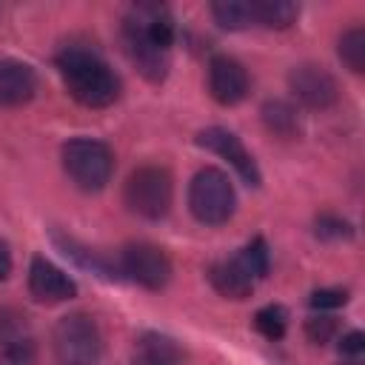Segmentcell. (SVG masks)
<instances>
[{
  "mask_svg": "<svg viewBox=\"0 0 365 365\" xmlns=\"http://www.w3.org/2000/svg\"><path fill=\"white\" fill-rule=\"evenodd\" d=\"M174 17L160 3H137L123 20V46L148 83H163L171 68Z\"/></svg>",
  "mask_w": 365,
  "mask_h": 365,
  "instance_id": "cell-1",
  "label": "cell"
},
{
  "mask_svg": "<svg viewBox=\"0 0 365 365\" xmlns=\"http://www.w3.org/2000/svg\"><path fill=\"white\" fill-rule=\"evenodd\" d=\"M57 71L68 94L86 108H106L120 97V77L88 46H66L57 54Z\"/></svg>",
  "mask_w": 365,
  "mask_h": 365,
  "instance_id": "cell-2",
  "label": "cell"
},
{
  "mask_svg": "<svg viewBox=\"0 0 365 365\" xmlns=\"http://www.w3.org/2000/svg\"><path fill=\"white\" fill-rule=\"evenodd\" d=\"M174 200V180L163 165H140L123 185V202L143 220H163Z\"/></svg>",
  "mask_w": 365,
  "mask_h": 365,
  "instance_id": "cell-3",
  "label": "cell"
},
{
  "mask_svg": "<svg viewBox=\"0 0 365 365\" xmlns=\"http://www.w3.org/2000/svg\"><path fill=\"white\" fill-rule=\"evenodd\" d=\"M188 208L194 220L202 225L228 222L237 208V194H234L231 180L214 165L200 168L188 185Z\"/></svg>",
  "mask_w": 365,
  "mask_h": 365,
  "instance_id": "cell-4",
  "label": "cell"
},
{
  "mask_svg": "<svg viewBox=\"0 0 365 365\" xmlns=\"http://www.w3.org/2000/svg\"><path fill=\"white\" fill-rule=\"evenodd\" d=\"M63 168L83 191H100L114 174V151L91 137H74L63 145Z\"/></svg>",
  "mask_w": 365,
  "mask_h": 365,
  "instance_id": "cell-5",
  "label": "cell"
},
{
  "mask_svg": "<svg viewBox=\"0 0 365 365\" xmlns=\"http://www.w3.org/2000/svg\"><path fill=\"white\" fill-rule=\"evenodd\" d=\"M51 345L60 365H97L103 356V334L88 314H68L54 325Z\"/></svg>",
  "mask_w": 365,
  "mask_h": 365,
  "instance_id": "cell-6",
  "label": "cell"
},
{
  "mask_svg": "<svg viewBox=\"0 0 365 365\" xmlns=\"http://www.w3.org/2000/svg\"><path fill=\"white\" fill-rule=\"evenodd\" d=\"M120 274L148 291H160L171 279V259L160 245L128 242L120 251Z\"/></svg>",
  "mask_w": 365,
  "mask_h": 365,
  "instance_id": "cell-7",
  "label": "cell"
},
{
  "mask_svg": "<svg viewBox=\"0 0 365 365\" xmlns=\"http://www.w3.org/2000/svg\"><path fill=\"white\" fill-rule=\"evenodd\" d=\"M288 88L291 94L314 111L331 108L339 100V86L334 80V74L317 63H299L288 71Z\"/></svg>",
  "mask_w": 365,
  "mask_h": 365,
  "instance_id": "cell-8",
  "label": "cell"
},
{
  "mask_svg": "<svg viewBox=\"0 0 365 365\" xmlns=\"http://www.w3.org/2000/svg\"><path fill=\"white\" fill-rule=\"evenodd\" d=\"M197 145L214 151L217 157L228 160L234 165V171L248 182V185H259L262 182V174H259V165L257 160L251 157V151L242 145V140L228 131V128H220V125H211V128H202L197 134Z\"/></svg>",
  "mask_w": 365,
  "mask_h": 365,
  "instance_id": "cell-9",
  "label": "cell"
},
{
  "mask_svg": "<svg viewBox=\"0 0 365 365\" xmlns=\"http://www.w3.org/2000/svg\"><path fill=\"white\" fill-rule=\"evenodd\" d=\"M251 80L240 60L228 54H217L208 63V91L220 106H237L248 97Z\"/></svg>",
  "mask_w": 365,
  "mask_h": 365,
  "instance_id": "cell-10",
  "label": "cell"
},
{
  "mask_svg": "<svg viewBox=\"0 0 365 365\" xmlns=\"http://www.w3.org/2000/svg\"><path fill=\"white\" fill-rule=\"evenodd\" d=\"M29 294L40 305H57L77 294L74 279L46 257H34L29 265Z\"/></svg>",
  "mask_w": 365,
  "mask_h": 365,
  "instance_id": "cell-11",
  "label": "cell"
},
{
  "mask_svg": "<svg viewBox=\"0 0 365 365\" xmlns=\"http://www.w3.org/2000/svg\"><path fill=\"white\" fill-rule=\"evenodd\" d=\"M37 91V74L20 60H0V108L26 106Z\"/></svg>",
  "mask_w": 365,
  "mask_h": 365,
  "instance_id": "cell-12",
  "label": "cell"
},
{
  "mask_svg": "<svg viewBox=\"0 0 365 365\" xmlns=\"http://www.w3.org/2000/svg\"><path fill=\"white\" fill-rule=\"evenodd\" d=\"M0 348L3 356L31 362L34 359V336L29 328L26 314L17 308H0Z\"/></svg>",
  "mask_w": 365,
  "mask_h": 365,
  "instance_id": "cell-13",
  "label": "cell"
},
{
  "mask_svg": "<svg viewBox=\"0 0 365 365\" xmlns=\"http://www.w3.org/2000/svg\"><path fill=\"white\" fill-rule=\"evenodd\" d=\"M208 282L214 285V291L225 299H245L254 294L257 279L251 277V271L240 262V257L234 254L231 259H217L208 268Z\"/></svg>",
  "mask_w": 365,
  "mask_h": 365,
  "instance_id": "cell-14",
  "label": "cell"
},
{
  "mask_svg": "<svg viewBox=\"0 0 365 365\" xmlns=\"http://www.w3.org/2000/svg\"><path fill=\"white\" fill-rule=\"evenodd\" d=\"M137 365H182V348L163 334H143L134 354Z\"/></svg>",
  "mask_w": 365,
  "mask_h": 365,
  "instance_id": "cell-15",
  "label": "cell"
},
{
  "mask_svg": "<svg viewBox=\"0 0 365 365\" xmlns=\"http://www.w3.org/2000/svg\"><path fill=\"white\" fill-rule=\"evenodd\" d=\"M251 11H254V26H265V29H291L299 14V9L288 0H251Z\"/></svg>",
  "mask_w": 365,
  "mask_h": 365,
  "instance_id": "cell-16",
  "label": "cell"
},
{
  "mask_svg": "<svg viewBox=\"0 0 365 365\" xmlns=\"http://www.w3.org/2000/svg\"><path fill=\"white\" fill-rule=\"evenodd\" d=\"M262 123L271 134L282 137V140H291L299 134V117H297V108L285 100H268L262 106Z\"/></svg>",
  "mask_w": 365,
  "mask_h": 365,
  "instance_id": "cell-17",
  "label": "cell"
},
{
  "mask_svg": "<svg viewBox=\"0 0 365 365\" xmlns=\"http://www.w3.org/2000/svg\"><path fill=\"white\" fill-rule=\"evenodd\" d=\"M211 14H214L217 26H222L228 31H242V29L254 26L251 0H217V3H211Z\"/></svg>",
  "mask_w": 365,
  "mask_h": 365,
  "instance_id": "cell-18",
  "label": "cell"
},
{
  "mask_svg": "<svg viewBox=\"0 0 365 365\" xmlns=\"http://www.w3.org/2000/svg\"><path fill=\"white\" fill-rule=\"evenodd\" d=\"M339 60L354 71V74H362L365 71V29L362 26H354L348 29L342 37H339Z\"/></svg>",
  "mask_w": 365,
  "mask_h": 365,
  "instance_id": "cell-19",
  "label": "cell"
},
{
  "mask_svg": "<svg viewBox=\"0 0 365 365\" xmlns=\"http://www.w3.org/2000/svg\"><path fill=\"white\" fill-rule=\"evenodd\" d=\"M254 328L265 336V339H282L285 328H288V311L282 305H265L254 314Z\"/></svg>",
  "mask_w": 365,
  "mask_h": 365,
  "instance_id": "cell-20",
  "label": "cell"
},
{
  "mask_svg": "<svg viewBox=\"0 0 365 365\" xmlns=\"http://www.w3.org/2000/svg\"><path fill=\"white\" fill-rule=\"evenodd\" d=\"M237 257H240V262L251 271L254 279H262V277L268 274V245H265L262 237H254L245 248H240Z\"/></svg>",
  "mask_w": 365,
  "mask_h": 365,
  "instance_id": "cell-21",
  "label": "cell"
},
{
  "mask_svg": "<svg viewBox=\"0 0 365 365\" xmlns=\"http://www.w3.org/2000/svg\"><path fill=\"white\" fill-rule=\"evenodd\" d=\"M317 237L319 240H351L354 237V228L342 217L322 214V217H317Z\"/></svg>",
  "mask_w": 365,
  "mask_h": 365,
  "instance_id": "cell-22",
  "label": "cell"
},
{
  "mask_svg": "<svg viewBox=\"0 0 365 365\" xmlns=\"http://www.w3.org/2000/svg\"><path fill=\"white\" fill-rule=\"evenodd\" d=\"M305 334H308L311 342L325 345V342H331V336L336 334V322H334L331 317H311V319L305 322Z\"/></svg>",
  "mask_w": 365,
  "mask_h": 365,
  "instance_id": "cell-23",
  "label": "cell"
},
{
  "mask_svg": "<svg viewBox=\"0 0 365 365\" xmlns=\"http://www.w3.org/2000/svg\"><path fill=\"white\" fill-rule=\"evenodd\" d=\"M345 302H348V291H342V288H319V291L311 294V305L319 308V311H325V308H342Z\"/></svg>",
  "mask_w": 365,
  "mask_h": 365,
  "instance_id": "cell-24",
  "label": "cell"
},
{
  "mask_svg": "<svg viewBox=\"0 0 365 365\" xmlns=\"http://www.w3.org/2000/svg\"><path fill=\"white\" fill-rule=\"evenodd\" d=\"M365 351V336L359 331H351L339 339V354L342 356H351V359H359V354Z\"/></svg>",
  "mask_w": 365,
  "mask_h": 365,
  "instance_id": "cell-25",
  "label": "cell"
},
{
  "mask_svg": "<svg viewBox=\"0 0 365 365\" xmlns=\"http://www.w3.org/2000/svg\"><path fill=\"white\" fill-rule=\"evenodd\" d=\"M11 274V251H9V242L0 237V282Z\"/></svg>",
  "mask_w": 365,
  "mask_h": 365,
  "instance_id": "cell-26",
  "label": "cell"
},
{
  "mask_svg": "<svg viewBox=\"0 0 365 365\" xmlns=\"http://www.w3.org/2000/svg\"><path fill=\"white\" fill-rule=\"evenodd\" d=\"M0 365H31V362H20V359H11V356H3L0 354Z\"/></svg>",
  "mask_w": 365,
  "mask_h": 365,
  "instance_id": "cell-27",
  "label": "cell"
},
{
  "mask_svg": "<svg viewBox=\"0 0 365 365\" xmlns=\"http://www.w3.org/2000/svg\"><path fill=\"white\" fill-rule=\"evenodd\" d=\"M342 365H362L359 359H348V362H342Z\"/></svg>",
  "mask_w": 365,
  "mask_h": 365,
  "instance_id": "cell-28",
  "label": "cell"
}]
</instances>
